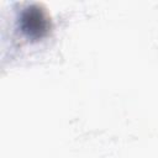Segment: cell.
Wrapping results in <instances>:
<instances>
[{
  "label": "cell",
  "instance_id": "6da1fadb",
  "mask_svg": "<svg viewBox=\"0 0 158 158\" xmlns=\"http://www.w3.org/2000/svg\"><path fill=\"white\" fill-rule=\"evenodd\" d=\"M19 27L28 40L38 41L49 32L51 19L44 7L38 4H32L21 11Z\"/></svg>",
  "mask_w": 158,
  "mask_h": 158
}]
</instances>
